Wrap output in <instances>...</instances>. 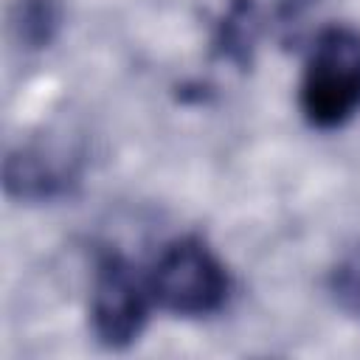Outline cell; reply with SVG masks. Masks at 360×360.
Instances as JSON below:
<instances>
[{"label":"cell","instance_id":"1","mask_svg":"<svg viewBox=\"0 0 360 360\" xmlns=\"http://www.w3.org/2000/svg\"><path fill=\"white\" fill-rule=\"evenodd\" d=\"M298 104L315 129L343 127L360 112V31L323 28L307 56Z\"/></svg>","mask_w":360,"mask_h":360},{"label":"cell","instance_id":"2","mask_svg":"<svg viewBox=\"0 0 360 360\" xmlns=\"http://www.w3.org/2000/svg\"><path fill=\"white\" fill-rule=\"evenodd\" d=\"M228 290L231 278L225 264L197 236H183L166 245L149 276L152 298L166 312L183 318L219 312L228 301Z\"/></svg>","mask_w":360,"mask_h":360},{"label":"cell","instance_id":"3","mask_svg":"<svg viewBox=\"0 0 360 360\" xmlns=\"http://www.w3.org/2000/svg\"><path fill=\"white\" fill-rule=\"evenodd\" d=\"M149 284L138 278L132 264L115 253L96 267L90 292V323L98 343L107 349H127L138 340L149 312Z\"/></svg>","mask_w":360,"mask_h":360},{"label":"cell","instance_id":"4","mask_svg":"<svg viewBox=\"0 0 360 360\" xmlns=\"http://www.w3.org/2000/svg\"><path fill=\"white\" fill-rule=\"evenodd\" d=\"M79 183V160L39 143L17 146L3 160L6 194L22 202H45L68 194Z\"/></svg>","mask_w":360,"mask_h":360},{"label":"cell","instance_id":"5","mask_svg":"<svg viewBox=\"0 0 360 360\" xmlns=\"http://www.w3.org/2000/svg\"><path fill=\"white\" fill-rule=\"evenodd\" d=\"M62 25L59 0H17L8 17V28L22 48H45L53 42Z\"/></svg>","mask_w":360,"mask_h":360},{"label":"cell","instance_id":"6","mask_svg":"<svg viewBox=\"0 0 360 360\" xmlns=\"http://www.w3.org/2000/svg\"><path fill=\"white\" fill-rule=\"evenodd\" d=\"M256 22H259V17H256L253 0H231L228 11L217 28V51L225 59L245 65L250 59L253 42H256V28H259Z\"/></svg>","mask_w":360,"mask_h":360},{"label":"cell","instance_id":"7","mask_svg":"<svg viewBox=\"0 0 360 360\" xmlns=\"http://www.w3.org/2000/svg\"><path fill=\"white\" fill-rule=\"evenodd\" d=\"M329 292L343 312L360 318V242L352 250H346L332 267Z\"/></svg>","mask_w":360,"mask_h":360}]
</instances>
